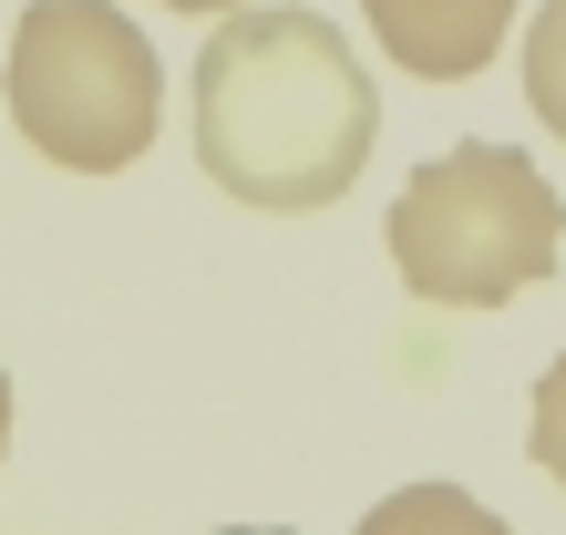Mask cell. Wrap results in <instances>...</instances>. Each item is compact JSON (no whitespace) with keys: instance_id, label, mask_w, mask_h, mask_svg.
Returning <instances> with one entry per match:
<instances>
[{"instance_id":"cell-4","label":"cell","mask_w":566,"mask_h":535,"mask_svg":"<svg viewBox=\"0 0 566 535\" xmlns=\"http://www.w3.org/2000/svg\"><path fill=\"white\" fill-rule=\"evenodd\" d=\"M381 31V52L402 62L412 83H463L484 73L494 42L515 31V0H360Z\"/></svg>"},{"instance_id":"cell-9","label":"cell","mask_w":566,"mask_h":535,"mask_svg":"<svg viewBox=\"0 0 566 535\" xmlns=\"http://www.w3.org/2000/svg\"><path fill=\"white\" fill-rule=\"evenodd\" d=\"M0 453H11V381H0Z\"/></svg>"},{"instance_id":"cell-2","label":"cell","mask_w":566,"mask_h":535,"mask_svg":"<svg viewBox=\"0 0 566 535\" xmlns=\"http://www.w3.org/2000/svg\"><path fill=\"white\" fill-rule=\"evenodd\" d=\"M556 248L566 196L515 145H453L412 165V186L391 196V268L432 310H505L536 279H556Z\"/></svg>"},{"instance_id":"cell-5","label":"cell","mask_w":566,"mask_h":535,"mask_svg":"<svg viewBox=\"0 0 566 535\" xmlns=\"http://www.w3.org/2000/svg\"><path fill=\"white\" fill-rule=\"evenodd\" d=\"M360 535H515V525L494 505H474L463 484H402V494H381L360 515Z\"/></svg>"},{"instance_id":"cell-6","label":"cell","mask_w":566,"mask_h":535,"mask_svg":"<svg viewBox=\"0 0 566 535\" xmlns=\"http://www.w3.org/2000/svg\"><path fill=\"white\" fill-rule=\"evenodd\" d=\"M525 104L546 114V134H566V0H546L525 31Z\"/></svg>"},{"instance_id":"cell-3","label":"cell","mask_w":566,"mask_h":535,"mask_svg":"<svg viewBox=\"0 0 566 535\" xmlns=\"http://www.w3.org/2000/svg\"><path fill=\"white\" fill-rule=\"evenodd\" d=\"M0 93H11L21 145L73 165V176L135 165L155 145V114H165L155 42L114 0H31L11 31V62H0Z\"/></svg>"},{"instance_id":"cell-1","label":"cell","mask_w":566,"mask_h":535,"mask_svg":"<svg viewBox=\"0 0 566 535\" xmlns=\"http://www.w3.org/2000/svg\"><path fill=\"white\" fill-rule=\"evenodd\" d=\"M381 93L319 11H227L196 52V165L269 217L340 207L371 165Z\"/></svg>"},{"instance_id":"cell-7","label":"cell","mask_w":566,"mask_h":535,"mask_svg":"<svg viewBox=\"0 0 566 535\" xmlns=\"http://www.w3.org/2000/svg\"><path fill=\"white\" fill-rule=\"evenodd\" d=\"M525 443H536V463L566 484V350L536 371V412H525Z\"/></svg>"},{"instance_id":"cell-8","label":"cell","mask_w":566,"mask_h":535,"mask_svg":"<svg viewBox=\"0 0 566 535\" xmlns=\"http://www.w3.org/2000/svg\"><path fill=\"white\" fill-rule=\"evenodd\" d=\"M165 11H217L227 21V11H248V0H165Z\"/></svg>"}]
</instances>
